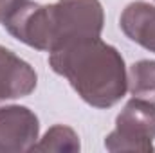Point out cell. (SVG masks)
I'll return each instance as SVG.
<instances>
[{
	"mask_svg": "<svg viewBox=\"0 0 155 153\" xmlns=\"http://www.w3.org/2000/svg\"><path fill=\"white\" fill-rule=\"evenodd\" d=\"M49 67L94 108H112L128 92L124 58L101 36L71 41L49 52Z\"/></svg>",
	"mask_w": 155,
	"mask_h": 153,
	"instance_id": "obj_1",
	"label": "cell"
},
{
	"mask_svg": "<svg viewBox=\"0 0 155 153\" xmlns=\"http://www.w3.org/2000/svg\"><path fill=\"white\" fill-rule=\"evenodd\" d=\"M105 27V9L99 0H56L45 4L47 52L71 41L99 38Z\"/></svg>",
	"mask_w": 155,
	"mask_h": 153,
	"instance_id": "obj_2",
	"label": "cell"
},
{
	"mask_svg": "<svg viewBox=\"0 0 155 153\" xmlns=\"http://www.w3.org/2000/svg\"><path fill=\"white\" fill-rule=\"evenodd\" d=\"M155 103L141 97L126 101L116 117V128L105 137L108 151H153Z\"/></svg>",
	"mask_w": 155,
	"mask_h": 153,
	"instance_id": "obj_3",
	"label": "cell"
},
{
	"mask_svg": "<svg viewBox=\"0 0 155 153\" xmlns=\"http://www.w3.org/2000/svg\"><path fill=\"white\" fill-rule=\"evenodd\" d=\"M40 121L29 106H0V153L31 151L38 142Z\"/></svg>",
	"mask_w": 155,
	"mask_h": 153,
	"instance_id": "obj_4",
	"label": "cell"
},
{
	"mask_svg": "<svg viewBox=\"0 0 155 153\" xmlns=\"http://www.w3.org/2000/svg\"><path fill=\"white\" fill-rule=\"evenodd\" d=\"M36 70L11 49L0 45V103L27 97L36 90Z\"/></svg>",
	"mask_w": 155,
	"mask_h": 153,
	"instance_id": "obj_5",
	"label": "cell"
},
{
	"mask_svg": "<svg viewBox=\"0 0 155 153\" xmlns=\"http://www.w3.org/2000/svg\"><path fill=\"white\" fill-rule=\"evenodd\" d=\"M124 36L155 54V5L144 0L130 2L119 16Z\"/></svg>",
	"mask_w": 155,
	"mask_h": 153,
	"instance_id": "obj_6",
	"label": "cell"
},
{
	"mask_svg": "<svg viewBox=\"0 0 155 153\" xmlns=\"http://www.w3.org/2000/svg\"><path fill=\"white\" fill-rule=\"evenodd\" d=\"M128 92L134 97L155 103V61L139 60L128 69Z\"/></svg>",
	"mask_w": 155,
	"mask_h": 153,
	"instance_id": "obj_7",
	"label": "cell"
},
{
	"mask_svg": "<svg viewBox=\"0 0 155 153\" xmlns=\"http://www.w3.org/2000/svg\"><path fill=\"white\" fill-rule=\"evenodd\" d=\"M36 151H63V153H76L81 150L79 135L74 128L67 124H54L51 126L43 137L38 139L35 144Z\"/></svg>",
	"mask_w": 155,
	"mask_h": 153,
	"instance_id": "obj_8",
	"label": "cell"
},
{
	"mask_svg": "<svg viewBox=\"0 0 155 153\" xmlns=\"http://www.w3.org/2000/svg\"><path fill=\"white\" fill-rule=\"evenodd\" d=\"M18 0H0V24H2V20H4V16H5V13L16 4Z\"/></svg>",
	"mask_w": 155,
	"mask_h": 153,
	"instance_id": "obj_9",
	"label": "cell"
}]
</instances>
